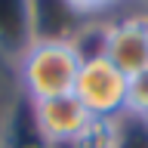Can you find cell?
Listing matches in <instances>:
<instances>
[{"label": "cell", "instance_id": "8", "mask_svg": "<svg viewBox=\"0 0 148 148\" xmlns=\"http://www.w3.org/2000/svg\"><path fill=\"white\" fill-rule=\"evenodd\" d=\"M18 102H22V90H18V80H16V65L0 59V136H3L6 123L12 120Z\"/></svg>", "mask_w": 148, "mask_h": 148}, {"label": "cell", "instance_id": "11", "mask_svg": "<svg viewBox=\"0 0 148 148\" xmlns=\"http://www.w3.org/2000/svg\"><path fill=\"white\" fill-rule=\"evenodd\" d=\"M130 6L139 9V12H148V0H130Z\"/></svg>", "mask_w": 148, "mask_h": 148}, {"label": "cell", "instance_id": "12", "mask_svg": "<svg viewBox=\"0 0 148 148\" xmlns=\"http://www.w3.org/2000/svg\"><path fill=\"white\" fill-rule=\"evenodd\" d=\"M111 3H114L117 9H133V6H130V0H111Z\"/></svg>", "mask_w": 148, "mask_h": 148}, {"label": "cell", "instance_id": "9", "mask_svg": "<svg viewBox=\"0 0 148 148\" xmlns=\"http://www.w3.org/2000/svg\"><path fill=\"white\" fill-rule=\"evenodd\" d=\"M68 9H74L77 16L83 18H92V22H102V18H111L114 12H123V9H117L111 0H62Z\"/></svg>", "mask_w": 148, "mask_h": 148}, {"label": "cell", "instance_id": "10", "mask_svg": "<svg viewBox=\"0 0 148 148\" xmlns=\"http://www.w3.org/2000/svg\"><path fill=\"white\" fill-rule=\"evenodd\" d=\"M127 111L148 117V71H142L139 77H130V99H127Z\"/></svg>", "mask_w": 148, "mask_h": 148}, {"label": "cell", "instance_id": "3", "mask_svg": "<svg viewBox=\"0 0 148 148\" xmlns=\"http://www.w3.org/2000/svg\"><path fill=\"white\" fill-rule=\"evenodd\" d=\"M99 53L127 77L148 71V28L139 9L114 12L99 25Z\"/></svg>", "mask_w": 148, "mask_h": 148}, {"label": "cell", "instance_id": "5", "mask_svg": "<svg viewBox=\"0 0 148 148\" xmlns=\"http://www.w3.org/2000/svg\"><path fill=\"white\" fill-rule=\"evenodd\" d=\"M34 40V0H0V59L16 65Z\"/></svg>", "mask_w": 148, "mask_h": 148}, {"label": "cell", "instance_id": "4", "mask_svg": "<svg viewBox=\"0 0 148 148\" xmlns=\"http://www.w3.org/2000/svg\"><path fill=\"white\" fill-rule=\"evenodd\" d=\"M31 114H34V123L40 136L46 139V145H77L96 123V117L80 105L74 92L31 102Z\"/></svg>", "mask_w": 148, "mask_h": 148}, {"label": "cell", "instance_id": "6", "mask_svg": "<svg viewBox=\"0 0 148 148\" xmlns=\"http://www.w3.org/2000/svg\"><path fill=\"white\" fill-rule=\"evenodd\" d=\"M0 148H49L46 139L40 136V130L34 123V114H31V102L22 96L12 120L6 123L3 136H0Z\"/></svg>", "mask_w": 148, "mask_h": 148}, {"label": "cell", "instance_id": "2", "mask_svg": "<svg viewBox=\"0 0 148 148\" xmlns=\"http://www.w3.org/2000/svg\"><path fill=\"white\" fill-rule=\"evenodd\" d=\"M74 96L96 120H117L127 114L130 77L117 71L102 53H86L74 80Z\"/></svg>", "mask_w": 148, "mask_h": 148}, {"label": "cell", "instance_id": "15", "mask_svg": "<svg viewBox=\"0 0 148 148\" xmlns=\"http://www.w3.org/2000/svg\"><path fill=\"white\" fill-rule=\"evenodd\" d=\"M145 120H148V117H145Z\"/></svg>", "mask_w": 148, "mask_h": 148}, {"label": "cell", "instance_id": "14", "mask_svg": "<svg viewBox=\"0 0 148 148\" xmlns=\"http://www.w3.org/2000/svg\"><path fill=\"white\" fill-rule=\"evenodd\" d=\"M142 16H145V28H148V12H142Z\"/></svg>", "mask_w": 148, "mask_h": 148}, {"label": "cell", "instance_id": "7", "mask_svg": "<svg viewBox=\"0 0 148 148\" xmlns=\"http://www.w3.org/2000/svg\"><path fill=\"white\" fill-rule=\"evenodd\" d=\"M111 148H148V120L139 114H120L114 120Z\"/></svg>", "mask_w": 148, "mask_h": 148}, {"label": "cell", "instance_id": "1", "mask_svg": "<svg viewBox=\"0 0 148 148\" xmlns=\"http://www.w3.org/2000/svg\"><path fill=\"white\" fill-rule=\"evenodd\" d=\"M83 53L74 40H34L16 59V80L28 102L74 92Z\"/></svg>", "mask_w": 148, "mask_h": 148}, {"label": "cell", "instance_id": "13", "mask_svg": "<svg viewBox=\"0 0 148 148\" xmlns=\"http://www.w3.org/2000/svg\"><path fill=\"white\" fill-rule=\"evenodd\" d=\"M49 148H80V145H49Z\"/></svg>", "mask_w": 148, "mask_h": 148}]
</instances>
